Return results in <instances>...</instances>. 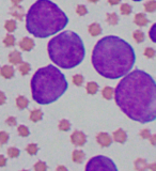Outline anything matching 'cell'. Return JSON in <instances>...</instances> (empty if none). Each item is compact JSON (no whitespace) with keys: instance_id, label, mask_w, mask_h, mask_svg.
Returning a JSON list of instances; mask_svg holds the SVG:
<instances>
[{"instance_id":"cell-1","label":"cell","mask_w":156,"mask_h":171,"mask_svg":"<svg viewBox=\"0 0 156 171\" xmlns=\"http://www.w3.org/2000/svg\"><path fill=\"white\" fill-rule=\"evenodd\" d=\"M114 98L129 119L140 123L155 120L156 85L146 72L135 70L122 78L114 90Z\"/></svg>"},{"instance_id":"cell-2","label":"cell","mask_w":156,"mask_h":171,"mask_svg":"<svg viewBox=\"0 0 156 171\" xmlns=\"http://www.w3.org/2000/svg\"><path fill=\"white\" fill-rule=\"evenodd\" d=\"M136 55L133 47L119 37L108 35L96 43L92 52V64L100 76L118 79L134 66Z\"/></svg>"},{"instance_id":"cell-3","label":"cell","mask_w":156,"mask_h":171,"mask_svg":"<svg viewBox=\"0 0 156 171\" xmlns=\"http://www.w3.org/2000/svg\"><path fill=\"white\" fill-rule=\"evenodd\" d=\"M69 23L63 11L50 0H37L26 17V28L30 34L40 38H48L62 30Z\"/></svg>"},{"instance_id":"cell-4","label":"cell","mask_w":156,"mask_h":171,"mask_svg":"<svg viewBox=\"0 0 156 171\" xmlns=\"http://www.w3.org/2000/svg\"><path fill=\"white\" fill-rule=\"evenodd\" d=\"M66 90L68 81L65 76L52 64L39 69L31 79L32 97L40 105L56 102Z\"/></svg>"},{"instance_id":"cell-5","label":"cell","mask_w":156,"mask_h":171,"mask_svg":"<svg viewBox=\"0 0 156 171\" xmlns=\"http://www.w3.org/2000/svg\"><path fill=\"white\" fill-rule=\"evenodd\" d=\"M49 58L55 64L69 70L82 62L86 55L85 45L78 34L71 30L63 31L48 42Z\"/></svg>"},{"instance_id":"cell-6","label":"cell","mask_w":156,"mask_h":171,"mask_svg":"<svg viewBox=\"0 0 156 171\" xmlns=\"http://www.w3.org/2000/svg\"><path fill=\"white\" fill-rule=\"evenodd\" d=\"M86 170H117V166L106 156H95L91 158L86 166Z\"/></svg>"},{"instance_id":"cell-7","label":"cell","mask_w":156,"mask_h":171,"mask_svg":"<svg viewBox=\"0 0 156 171\" xmlns=\"http://www.w3.org/2000/svg\"><path fill=\"white\" fill-rule=\"evenodd\" d=\"M71 141L73 142V144L75 146H81L86 143L87 141V137L86 135L80 131H75L71 136Z\"/></svg>"},{"instance_id":"cell-8","label":"cell","mask_w":156,"mask_h":171,"mask_svg":"<svg viewBox=\"0 0 156 171\" xmlns=\"http://www.w3.org/2000/svg\"><path fill=\"white\" fill-rule=\"evenodd\" d=\"M96 141L100 143V146H109L112 142V139L107 133H103L102 132L96 136Z\"/></svg>"},{"instance_id":"cell-9","label":"cell","mask_w":156,"mask_h":171,"mask_svg":"<svg viewBox=\"0 0 156 171\" xmlns=\"http://www.w3.org/2000/svg\"><path fill=\"white\" fill-rule=\"evenodd\" d=\"M10 13L11 15H13L15 18L21 20L24 16H25V10H24L23 7H20V4H14L10 10Z\"/></svg>"},{"instance_id":"cell-10","label":"cell","mask_w":156,"mask_h":171,"mask_svg":"<svg viewBox=\"0 0 156 171\" xmlns=\"http://www.w3.org/2000/svg\"><path fill=\"white\" fill-rule=\"evenodd\" d=\"M20 46L23 50L25 52H30L33 47H34V41L30 38H24L23 40L20 41Z\"/></svg>"},{"instance_id":"cell-11","label":"cell","mask_w":156,"mask_h":171,"mask_svg":"<svg viewBox=\"0 0 156 171\" xmlns=\"http://www.w3.org/2000/svg\"><path fill=\"white\" fill-rule=\"evenodd\" d=\"M126 139H127V135L122 128L117 129L114 133V140L116 141V142L124 143L126 141Z\"/></svg>"},{"instance_id":"cell-12","label":"cell","mask_w":156,"mask_h":171,"mask_svg":"<svg viewBox=\"0 0 156 171\" xmlns=\"http://www.w3.org/2000/svg\"><path fill=\"white\" fill-rule=\"evenodd\" d=\"M14 73H15V71H14V69L11 65H4L0 69V75L4 77L6 79L12 78L14 76Z\"/></svg>"},{"instance_id":"cell-13","label":"cell","mask_w":156,"mask_h":171,"mask_svg":"<svg viewBox=\"0 0 156 171\" xmlns=\"http://www.w3.org/2000/svg\"><path fill=\"white\" fill-rule=\"evenodd\" d=\"M9 61L14 65H17L21 62V55L18 50H13L9 54Z\"/></svg>"},{"instance_id":"cell-14","label":"cell","mask_w":156,"mask_h":171,"mask_svg":"<svg viewBox=\"0 0 156 171\" xmlns=\"http://www.w3.org/2000/svg\"><path fill=\"white\" fill-rule=\"evenodd\" d=\"M134 21L137 26H140V27H143V26H146L149 23V19L146 18L145 14L143 13H138L135 15V18H134Z\"/></svg>"},{"instance_id":"cell-15","label":"cell","mask_w":156,"mask_h":171,"mask_svg":"<svg viewBox=\"0 0 156 171\" xmlns=\"http://www.w3.org/2000/svg\"><path fill=\"white\" fill-rule=\"evenodd\" d=\"M89 33H90L92 37H97L102 33V28L100 26L96 23H93L89 26Z\"/></svg>"},{"instance_id":"cell-16","label":"cell","mask_w":156,"mask_h":171,"mask_svg":"<svg viewBox=\"0 0 156 171\" xmlns=\"http://www.w3.org/2000/svg\"><path fill=\"white\" fill-rule=\"evenodd\" d=\"M72 158H73V160L75 163L81 164L83 162V160H85V153H83V151H81V150H75L73 152Z\"/></svg>"},{"instance_id":"cell-17","label":"cell","mask_w":156,"mask_h":171,"mask_svg":"<svg viewBox=\"0 0 156 171\" xmlns=\"http://www.w3.org/2000/svg\"><path fill=\"white\" fill-rule=\"evenodd\" d=\"M28 105H29V101H28L25 96L20 95L16 98V106H17V108H20V109H25V108L28 107Z\"/></svg>"},{"instance_id":"cell-18","label":"cell","mask_w":156,"mask_h":171,"mask_svg":"<svg viewBox=\"0 0 156 171\" xmlns=\"http://www.w3.org/2000/svg\"><path fill=\"white\" fill-rule=\"evenodd\" d=\"M42 117H43V112L42 110L40 109H34L31 111L30 114V120L32 122H39L42 120Z\"/></svg>"},{"instance_id":"cell-19","label":"cell","mask_w":156,"mask_h":171,"mask_svg":"<svg viewBox=\"0 0 156 171\" xmlns=\"http://www.w3.org/2000/svg\"><path fill=\"white\" fill-rule=\"evenodd\" d=\"M86 90L89 94H95L98 90V85L94 81H90V83H87V87H86Z\"/></svg>"},{"instance_id":"cell-20","label":"cell","mask_w":156,"mask_h":171,"mask_svg":"<svg viewBox=\"0 0 156 171\" xmlns=\"http://www.w3.org/2000/svg\"><path fill=\"white\" fill-rule=\"evenodd\" d=\"M18 65V71L20 72L21 75H27L30 72V64L27 63V62H20Z\"/></svg>"},{"instance_id":"cell-21","label":"cell","mask_w":156,"mask_h":171,"mask_svg":"<svg viewBox=\"0 0 156 171\" xmlns=\"http://www.w3.org/2000/svg\"><path fill=\"white\" fill-rule=\"evenodd\" d=\"M102 95L106 100H111L114 97V89L111 87H105L102 90Z\"/></svg>"},{"instance_id":"cell-22","label":"cell","mask_w":156,"mask_h":171,"mask_svg":"<svg viewBox=\"0 0 156 171\" xmlns=\"http://www.w3.org/2000/svg\"><path fill=\"white\" fill-rule=\"evenodd\" d=\"M16 21L13 20V19H9V20L6 21V24H4V28H6V30L8 31V32H13V31H15L16 29Z\"/></svg>"},{"instance_id":"cell-23","label":"cell","mask_w":156,"mask_h":171,"mask_svg":"<svg viewBox=\"0 0 156 171\" xmlns=\"http://www.w3.org/2000/svg\"><path fill=\"white\" fill-rule=\"evenodd\" d=\"M148 167H149L148 164L145 163V160H143V158H138V160H136V162H135V168H136L137 170H139V171L145 170Z\"/></svg>"},{"instance_id":"cell-24","label":"cell","mask_w":156,"mask_h":171,"mask_svg":"<svg viewBox=\"0 0 156 171\" xmlns=\"http://www.w3.org/2000/svg\"><path fill=\"white\" fill-rule=\"evenodd\" d=\"M119 21V17L116 13H108L107 14V23L111 26H116Z\"/></svg>"},{"instance_id":"cell-25","label":"cell","mask_w":156,"mask_h":171,"mask_svg":"<svg viewBox=\"0 0 156 171\" xmlns=\"http://www.w3.org/2000/svg\"><path fill=\"white\" fill-rule=\"evenodd\" d=\"M145 10L146 12H150V13L154 12L156 10V1L155 0H150V1L145 2Z\"/></svg>"},{"instance_id":"cell-26","label":"cell","mask_w":156,"mask_h":171,"mask_svg":"<svg viewBox=\"0 0 156 171\" xmlns=\"http://www.w3.org/2000/svg\"><path fill=\"white\" fill-rule=\"evenodd\" d=\"M3 43L7 47H11L15 45V38L13 37L12 34H8L3 40Z\"/></svg>"},{"instance_id":"cell-27","label":"cell","mask_w":156,"mask_h":171,"mask_svg":"<svg viewBox=\"0 0 156 171\" xmlns=\"http://www.w3.org/2000/svg\"><path fill=\"white\" fill-rule=\"evenodd\" d=\"M133 37L137 43H142L143 41H145V33L140 30H136L135 32H134Z\"/></svg>"},{"instance_id":"cell-28","label":"cell","mask_w":156,"mask_h":171,"mask_svg":"<svg viewBox=\"0 0 156 171\" xmlns=\"http://www.w3.org/2000/svg\"><path fill=\"white\" fill-rule=\"evenodd\" d=\"M69 127H71V124H69V122L68 120L63 119L61 120V121L59 122V129L60 131H63V132H66L69 129Z\"/></svg>"},{"instance_id":"cell-29","label":"cell","mask_w":156,"mask_h":171,"mask_svg":"<svg viewBox=\"0 0 156 171\" xmlns=\"http://www.w3.org/2000/svg\"><path fill=\"white\" fill-rule=\"evenodd\" d=\"M17 132L21 137H27V136H29V134H30L28 127L25 126V125H20L17 128Z\"/></svg>"},{"instance_id":"cell-30","label":"cell","mask_w":156,"mask_h":171,"mask_svg":"<svg viewBox=\"0 0 156 171\" xmlns=\"http://www.w3.org/2000/svg\"><path fill=\"white\" fill-rule=\"evenodd\" d=\"M120 11L123 15H129L131 13V7L128 3H123L120 8Z\"/></svg>"},{"instance_id":"cell-31","label":"cell","mask_w":156,"mask_h":171,"mask_svg":"<svg viewBox=\"0 0 156 171\" xmlns=\"http://www.w3.org/2000/svg\"><path fill=\"white\" fill-rule=\"evenodd\" d=\"M73 83H74V85H75V86L80 87L83 83V77H82V75H80V74H76V75H74L73 76Z\"/></svg>"},{"instance_id":"cell-32","label":"cell","mask_w":156,"mask_h":171,"mask_svg":"<svg viewBox=\"0 0 156 171\" xmlns=\"http://www.w3.org/2000/svg\"><path fill=\"white\" fill-rule=\"evenodd\" d=\"M26 151H27L28 154H30V155H34V154H37L38 152V146L34 143L28 144V146L26 148Z\"/></svg>"},{"instance_id":"cell-33","label":"cell","mask_w":156,"mask_h":171,"mask_svg":"<svg viewBox=\"0 0 156 171\" xmlns=\"http://www.w3.org/2000/svg\"><path fill=\"white\" fill-rule=\"evenodd\" d=\"M8 155L11 158H15L20 156V150L17 148H9L8 149Z\"/></svg>"},{"instance_id":"cell-34","label":"cell","mask_w":156,"mask_h":171,"mask_svg":"<svg viewBox=\"0 0 156 171\" xmlns=\"http://www.w3.org/2000/svg\"><path fill=\"white\" fill-rule=\"evenodd\" d=\"M87 12H88V10L86 8V6H83V4H80V6H78L77 8H76V13H77L79 16L86 15Z\"/></svg>"},{"instance_id":"cell-35","label":"cell","mask_w":156,"mask_h":171,"mask_svg":"<svg viewBox=\"0 0 156 171\" xmlns=\"http://www.w3.org/2000/svg\"><path fill=\"white\" fill-rule=\"evenodd\" d=\"M9 140V134L7 132H0V146L6 144Z\"/></svg>"},{"instance_id":"cell-36","label":"cell","mask_w":156,"mask_h":171,"mask_svg":"<svg viewBox=\"0 0 156 171\" xmlns=\"http://www.w3.org/2000/svg\"><path fill=\"white\" fill-rule=\"evenodd\" d=\"M46 169H47L46 164L43 162H38L34 165V170H37V171H45Z\"/></svg>"},{"instance_id":"cell-37","label":"cell","mask_w":156,"mask_h":171,"mask_svg":"<svg viewBox=\"0 0 156 171\" xmlns=\"http://www.w3.org/2000/svg\"><path fill=\"white\" fill-rule=\"evenodd\" d=\"M145 56L146 58H153L155 56V50L153 49V48H151V47H148V48H145Z\"/></svg>"},{"instance_id":"cell-38","label":"cell","mask_w":156,"mask_h":171,"mask_svg":"<svg viewBox=\"0 0 156 171\" xmlns=\"http://www.w3.org/2000/svg\"><path fill=\"white\" fill-rule=\"evenodd\" d=\"M140 136L142 137L143 139H149V138H150V136H151L150 129H148V128L142 129V131L140 132Z\"/></svg>"},{"instance_id":"cell-39","label":"cell","mask_w":156,"mask_h":171,"mask_svg":"<svg viewBox=\"0 0 156 171\" xmlns=\"http://www.w3.org/2000/svg\"><path fill=\"white\" fill-rule=\"evenodd\" d=\"M16 119L14 117H9L8 119H7V124L9 125V126H15L16 125Z\"/></svg>"},{"instance_id":"cell-40","label":"cell","mask_w":156,"mask_h":171,"mask_svg":"<svg viewBox=\"0 0 156 171\" xmlns=\"http://www.w3.org/2000/svg\"><path fill=\"white\" fill-rule=\"evenodd\" d=\"M6 101H7V96L6 94H4L2 91H0V106L1 105H3L4 103H6Z\"/></svg>"},{"instance_id":"cell-41","label":"cell","mask_w":156,"mask_h":171,"mask_svg":"<svg viewBox=\"0 0 156 171\" xmlns=\"http://www.w3.org/2000/svg\"><path fill=\"white\" fill-rule=\"evenodd\" d=\"M7 164V158L3 155H0V167H3Z\"/></svg>"},{"instance_id":"cell-42","label":"cell","mask_w":156,"mask_h":171,"mask_svg":"<svg viewBox=\"0 0 156 171\" xmlns=\"http://www.w3.org/2000/svg\"><path fill=\"white\" fill-rule=\"evenodd\" d=\"M120 1H121V0H108L109 4H111V6H116V4L120 3Z\"/></svg>"},{"instance_id":"cell-43","label":"cell","mask_w":156,"mask_h":171,"mask_svg":"<svg viewBox=\"0 0 156 171\" xmlns=\"http://www.w3.org/2000/svg\"><path fill=\"white\" fill-rule=\"evenodd\" d=\"M151 138V142H152L153 146H155V142H156V135H153V136H150Z\"/></svg>"},{"instance_id":"cell-44","label":"cell","mask_w":156,"mask_h":171,"mask_svg":"<svg viewBox=\"0 0 156 171\" xmlns=\"http://www.w3.org/2000/svg\"><path fill=\"white\" fill-rule=\"evenodd\" d=\"M154 29H155V24L153 25V28H152V30H151V32H150V33H151V34H150V35H151V38H152L153 41H155L154 37H153V30H154Z\"/></svg>"},{"instance_id":"cell-45","label":"cell","mask_w":156,"mask_h":171,"mask_svg":"<svg viewBox=\"0 0 156 171\" xmlns=\"http://www.w3.org/2000/svg\"><path fill=\"white\" fill-rule=\"evenodd\" d=\"M12 2H13V4H20L23 0H11Z\"/></svg>"},{"instance_id":"cell-46","label":"cell","mask_w":156,"mask_h":171,"mask_svg":"<svg viewBox=\"0 0 156 171\" xmlns=\"http://www.w3.org/2000/svg\"><path fill=\"white\" fill-rule=\"evenodd\" d=\"M57 170H66V168L63 167V166H59V167L57 168Z\"/></svg>"},{"instance_id":"cell-47","label":"cell","mask_w":156,"mask_h":171,"mask_svg":"<svg viewBox=\"0 0 156 171\" xmlns=\"http://www.w3.org/2000/svg\"><path fill=\"white\" fill-rule=\"evenodd\" d=\"M89 1H90V2H93V3H95V2H97L98 0H89Z\"/></svg>"},{"instance_id":"cell-48","label":"cell","mask_w":156,"mask_h":171,"mask_svg":"<svg viewBox=\"0 0 156 171\" xmlns=\"http://www.w3.org/2000/svg\"><path fill=\"white\" fill-rule=\"evenodd\" d=\"M134 1H141V0H134Z\"/></svg>"}]
</instances>
